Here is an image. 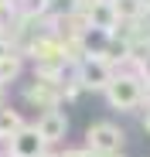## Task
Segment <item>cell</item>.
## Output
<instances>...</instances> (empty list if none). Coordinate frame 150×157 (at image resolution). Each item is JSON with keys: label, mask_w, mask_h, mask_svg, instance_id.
Here are the masks:
<instances>
[{"label": "cell", "mask_w": 150, "mask_h": 157, "mask_svg": "<svg viewBox=\"0 0 150 157\" xmlns=\"http://www.w3.org/2000/svg\"><path fill=\"white\" fill-rule=\"evenodd\" d=\"M106 102L113 109H119V113H137L143 102H147V92H143V78H137V75H123V72H116L113 75V82L106 86Z\"/></svg>", "instance_id": "1"}, {"label": "cell", "mask_w": 150, "mask_h": 157, "mask_svg": "<svg viewBox=\"0 0 150 157\" xmlns=\"http://www.w3.org/2000/svg\"><path fill=\"white\" fill-rule=\"evenodd\" d=\"M123 144H126V133L113 120H96L85 126V150L92 154H123Z\"/></svg>", "instance_id": "2"}, {"label": "cell", "mask_w": 150, "mask_h": 157, "mask_svg": "<svg viewBox=\"0 0 150 157\" xmlns=\"http://www.w3.org/2000/svg\"><path fill=\"white\" fill-rule=\"evenodd\" d=\"M21 99L28 102V106H38L41 113H48V109H58V106H62L65 92H62V82H55V78H41V75H34L31 82L21 89Z\"/></svg>", "instance_id": "3"}, {"label": "cell", "mask_w": 150, "mask_h": 157, "mask_svg": "<svg viewBox=\"0 0 150 157\" xmlns=\"http://www.w3.org/2000/svg\"><path fill=\"white\" fill-rule=\"evenodd\" d=\"M75 72H79V86L85 92H106V86L113 82V75H116V68L109 62H103L99 55H85Z\"/></svg>", "instance_id": "4"}, {"label": "cell", "mask_w": 150, "mask_h": 157, "mask_svg": "<svg viewBox=\"0 0 150 157\" xmlns=\"http://www.w3.org/2000/svg\"><path fill=\"white\" fill-rule=\"evenodd\" d=\"M31 126L38 130V137L48 144V150H51V147L62 144L65 133H68V116H65L62 109H48V113H38V120H34Z\"/></svg>", "instance_id": "5"}, {"label": "cell", "mask_w": 150, "mask_h": 157, "mask_svg": "<svg viewBox=\"0 0 150 157\" xmlns=\"http://www.w3.org/2000/svg\"><path fill=\"white\" fill-rule=\"evenodd\" d=\"M7 144V154L4 157H41L44 150H48V144L38 137V130L28 123L24 130H17V133L10 137V140H4Z\"/></svg>", "instance_id": "6"}, {"label": "cell", "mask_w": 150, "mask_h": 157, "mask_svg": "<svg viewBox=\"0 0 150 157\" xmlns=\"http://www.w3.org/2000/svg\"><path fill=\"white\" fill-rule=\"evenodd\" d=\"M21 72H24V55H17V51L0 55V89H4L7 82H17Z\"/></svg>", "instance_id": "7"}, {"label": "cell", "mask_w": 150, "mask_h": 157, "mask_svg": "<svg viewBox=\"0 0 150 157\" xmlns=\"http://www.w3.org/2000/svg\"><path fill=\"white\" fill-rule=\"evenodd\" d=\"M24 126H28V120H24L21 109H14V106H4V109H0V137H4V140H10L17 130H24Z\"/></svg>", "instance_id": "8"}, {"label": "cell", "mask_w": 150, "mask_h": 157, "mask_svg": "<svg viewBox=\"0 0 150 157\" xmlns=\"http://www.w3.org/2000/svg\"><path fill=\"white\" fill-rule=\"evenodd\" d=\"M58 157H123V154H92L85 147H72V150H62Z\"/></svg>", "instance_id": "9"}, {"label": "cell", "mask_w": 150, "mask_h": 157, "mask_svg": "<svg viewBox=\"0 0 150 157\" xmlns=\"http://www.w3.org/2000/svg\"><path fill=\"white\" fill-rule=\"evenodd\" d=\"M140 126H143V133H147V137H150V106H147V109H143V116H140Z\"/></svg>", "instance_id": "10"}, {"label": "cell", "mask_w": 150, "mask_h": 157, "mask_svg": "<svg viewBox=\"0 0 150 157\" xmlns=\"http://www.w3.org/2000/svg\"><path fill=\"white\" fill-rule=\"evenodd\" d=\"M41 157H58V154H55V150H44V154H41Z\"/></svg>", "instance_id": "11"}, {"label": "cell", "mask_w": 150, "mask_h": 157, "mask_svg": "<svg viewBox=\"0 0 150 157\" xmlns=\"http://www.w3.org/2000/svg\"><path fill=\"white\" fill-rule=\"evenodd\" d=\"M0 109H4V89H0Z\"/></svg>", "instance_id": "12"}]
</instances>
